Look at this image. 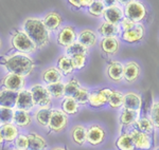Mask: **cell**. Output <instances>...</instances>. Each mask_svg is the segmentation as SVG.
Wrapping results in <instances>:
<instances>
[{
	"label": "cell",
	"instance_id": "cell-1",
	"mask_svg": "<svg viewBox=\"0 0 159 150\" xmlns=\"http://www.w3.org/2000/svg\"><path fill=\"white\" fill-rule=\"evenodd\" d=\"M0 65L6 69L7 73L16 74L22 77L29 76L36 67L35 62L29 55L18 52L2 57L0 59Z\"/></svg>",
	"mask_w": 159,
	"mask_h": 150
},
{
	"label": "cell",
	"instance_id": "cell-2",
	"mask_svg": "<svg viewBox=\"0 0 159 150\" xmlns=\"http://www.w3.org/2000/svg\"><path fill=\"white\" fill-rule=\"evenodd\" d=\"M22 31L29 36L38 50H42L50 44V33L46 29L43 19L28 17L22 22Z\"/></svg>",
	"mask_w": 159,
	"mask_h": 150
},
{
	"label": "cell",
	"instance_id": "cell-3",
	"mask_svg": "<svg viewBox=\"0 0 159 150\" xmlns=\"http://www.w3.org/2000/svg\"><path fill=\"white\" fill-rule=\"evenodd\" d=\"M11 45L16 52L22 54H34L38 50L34 42L22 31H14L11 35Z\"/></svg>",
	"mask_w": 159,
	"mask_h": 150
},
{
	"label": "cell",
	"instance_id": "cell-4",
	"mask_svg": "<svg viewBox=\"0 0 159 150\" xmlns=\"http://www.w3.org/2000/svg\"><path fill=\"white\" fill-rule=\"evenodd\" d=\"M30 92L32 94V98L35 107L40 108H51L52 105V96L46 86L42 84H35L30 88Z\"/></svg>",
	"mask_w": 159,
	"mask_h": 150
},
{
	"label": "cell",
	"instance_id": "cell-5",
	"mask_svg": "<svg viewBox=\"0 0 159 150\" xmlns=\"http://www.w3.org/2000/svg\"><path fill=\"white\" fill-rule=\"evenodd\" d=\"M124 17L138 24L147 17V6L139 1H129L124 6Z\"/></svg>",
	"mask_w": 159,
	"mask_h": 150
},
{
	"label": "cell",
	"instance_id": "cell-6",
	"mask_svg": "<svg viewBox=\"0 0 159 150\" xmlns=\"http://www.w3.org/2000/svg\"><path fill=\"white\" fill-rule=\"evenodd\" d=\"M69 124V118L67 114H65L61 109H53L51 113V118L48 130L53 133H61L67 129Z\"/></svg>",
	"mask_w": 159,
	"mask_h": 150
},
{
	"label": "cell",
	"instance_id": "cell-7",
	"mask_svg": "<svg viewBox=\"0 0 159 150\" xmlns=\"http://www.w3.org/2000/svg\"><path fill=\"white\" fill-rule=\"evenodd\" d=\"M112 89L102 88L98 90H93L89 93L88 105L91 108H103L108 104V100L111 95Z\"/></svg>",
	"mask_w": 159,
	"mask_h": 150
},
{
	"label": "cell",
	"instance_id": "cell-8",
	"mask_svg": "<svg viewBox=\"0 0 159 150\" xmlns=\"http://www.w3.org/2000/svg\"><path fill=\"white\" fill-rule=\"evenodd\" d=\"M25 84H27L25 77L12 74V73H7L0 80V86L2 88L6 90L14 91V92H19L20 90L25 89Z\"/></svg>",
	"mask_w": 159,
	"mask_h": 150
},
{
	"label": "cell",
	"instance_id": "cell-9",
	"mask_svg": "<svg viewBox=\"0 0 159 150\" xmlns=\"http://www.w3.org/2000/svg\"><path fill=\"white\" fill-rule=\"evenodd\" d=\"M106 131L99 124H91L87 127L86 142L91 146H99L105 141Z\"/></svg>",
	"mask_w": 159,
	"mask_h": 150
},
{
	"label": "cell",
	"instance_id": "cell-10",
	"mask_svg": "<svg viewBox=\"0 0 159 150\" xmlns=\"http://www.w3.org/2000/svg\"><path fill=\"white\" fill-rule=\"evenodd\" d=\"M76 35L78 34H76L75 28L73 25H64V27L61 28L57 35H56L57 45L66 49L67 47L76 41Z\"/></svg>",
	"mask_w": 159,
	"mask_h": 150
},
{
	"label": "cell",
	"instance_id": "cell-11",
	"mask_svg": "<svg viewBox=\"0 0 159 150\" xmlns=\"http://www.w3.org/2000/svg\"><path fill=\"white\" fill-rule=\"evenodd\" d=\"M130 138L133 139V143L135 145V148L137 150H148L153 146V139L151 135L147 133H143L135 128L129 130Z\"/></svg>",
	"mask_w": 159,
	"mask_h": 150
},
{
	"label": "cell",
	"instance_id": "cell-12",
	"mask_svg": "<svg viewBox=\"0 0 159 150\" xmlns=\"http://www.w3.org/2000/svg\"><path fill=\"white\" fill-rule=\"evenodd\" d=\"M34 101L32 98V94L30 92V89H22L17 93V100L15 109L17 110H24L31 112L34 109Z\"/></svg>",
	"mask_w": 159,
	"mask_h": 150
},
{
	"label": "cell",
	"instance_id": "cell-13",
	"mask_svg": "<svg viewBox=\"0 0 159 150\" xmlns=\"http://www.w3.org/2000/svg\"><path fill=\"white\" fill-rule=\"evenodd\" d=\"M103 18L105 22L111 24H119L120 21L124 18V11L121 6H116V4L106 6L103 13Z\"/></svg>",
	"mask_w": 159,
	"mask_h": 150
},
{
	"label": "cell",
	"instance_id": "cell-14",
	"mask_svg": "<svg viewBox=\"0 0 159 150\" xmlns=\"http://www.w3.org/2000/svg\"><path fill=\"white\" fill-rule=\"evenodd\" d=\"M43 22L49 33L56 32L60 31V29L61 28L63 17H61V15L58 12L51 11L45 15V17L43 18Z\"/></svg>",
	"mask_w": 159,
	"mask_h": 150
},
{
	"label": "cell",
	"instance_id": "cell-15",
	"mask_svg": "<svg viewBox=\"0 0 159 150\" xmlns=\"http://www.w3.org/2000/svg\"><path fill=\"white\" fill-rule=\"evenodd\" d=\"M145 34V29L141 24H136L132 30L126 32H122L120 34L121 39L123 41L127 42V44H136L142 40V38L144 37Z\"/></svg>",
	"mask_w": 159,
	"mask_h": 150
},
{
	"label": "cell",
	"instance_id": "cell-16",
	"mask_svg": "<svg viewBox=\"0 0 159 150\" xmlns=\"http://www.w3.org/2000/svg\"><path fill=\"white\" fill-rule=\"evenodd\" d=\"M76 41L89 50L98 42V34L91 29H82L76 35Z\"/></svg>",
	"mask_w": 159,
	"mask_h": 150
},
{
	"label": "cell",
	"instance_id": "cell-17",
	"mask_svg": "<svg viewBox=\"0 0 159 150\" xmlns=\"http://www.w3.org/2000/svg\"><path fill=\"white\" fill-rule=\"evenodd\" d=\"M141 68L136 62H129L123 65V79L126 83H134L139 78Z\"/></svg>",
	"mask_w": 159,
	"mask_h": 150
},
{
	"label": "cell",
	"instance_id": "cell-18",
	"mask_svg": "<svg viewBox=\"0 0 159 150\" xmlns=\"http://www.w3.org/2000/svg\"><path fill=\"white\" fill-rule=\"evenodd\" d=\"M100 48L106 56H114L119 52L120 42L117 37H105L100 41Z\"/></svg>",
	"mask_w": 159,
	"mask_h": 150
},
{
	"label": "cell",
	"instance_id": "cell-19",
	"mask_svg": "<svg viewBox=\"0 0 159 150\" xmlns=\"http://www.w3.org/2000/svg\"><path fill=\"white\" fill-rule=\"evenodd\" d=\"M141 107H142V98L138 93L136 92H127L124 94V100H123V109L133 110L140 112Z\"/></svg>",
	"mask_w": 159,
	"mask_h": 150
},
{
	"label": "cell",
	"instance_id": "cell-20",
	"mask_svg": "<svg viewBox=\"0 0 159 150\" xmlns=\"http://www.w3.org/2000/svg\"><path fill=\"white\" fill-rule=\"evenodd\" d=\"M106 75L114 83H121L123 80V63L118 60H112L106 68Z\"/></svg>",
	"mask_w": 159,
	"mask_h": 150
},
{
	"label": "cell",
	"instance_id": "cell-21",
	"mask_svg": "<svg viewBox=\"0 0 159 150\" xmlns=\"http://www.w3.org/2000/svg\"><path fill=\"white\" fill-rule=\"evenodd\" d=\"M33 122V116L31 112L24 110H17L14 109V118H13V124L19 129H25L31 126Z\"/></svg>",
	"mask_w": 159,
	"mask_h": 150
},
{
	"label": "cell",
	"instance_id": "cell-22",
	"mask_svg": "<svg viewBox=\"0 0 159 150\" xmlns=\"http://www.w3.org/2000/svg\"><path fill=\"white\" fill-rule=\"evenodd\" d=\"M140 118V112L133 110H127V109H122L121 113L119 116V123L121 128L129 129L130 127H134L136 122Z\"/></svg>",
	"mask_w": 159,
	"mask_h": 150
},
{
	"label": "cell",
	"instance_id": "cell-23",
	"mask_svg": "<svg viewBox=\"0 0 159 150\" xmlns=\"http://www.w3.org/2000/svg\"><path fill=\"white\" fill-rule=\"evenodd\" d=\"M87 135V127L82 124H76L70 129V139L73 144L76 146H84L86 142Z\"/></svg>",
	"mask_w": 159,
	"mask_h": 150
},
{
	"label": "cell",
	"instance_id": "cell-24",
	"mask_svg": "<svg viewBox=\"0 0 159 150\" xmlns=\"http://www.w3.org/2000/svg\"><path fill=\"white\" fill-rule=\"evenodd\" d=\"M28 139H29V147L28 150H47L49 145H48L47 139L40 135L37 132H29L27 134Z\"/></svg>",
	"mask_w": 159,
	"mask_h": 150
},
{
	"label": "cell",
	"instance_id": "cell-25",
	"mask_svg": "<svg viewBox=\"0 0 159 150\" xmlns=\"http://www.w3.org/2000/svg\"><path fill=\"white\" fill-rule=\"evenodd\" d=\"M0 131L3 136V141L7 144H13L15 142V139H17V136L20 134L19 128H17L14 124H6V125L0 126Z\"/></svg>",
	"mask_w": 159,
	"mask_h": 150
},
{
	"label": "cell",
	"instance_id": "cell-26",
	"mask_svg": "<svg viewBox=\"0 0 159 150\" xmlns=\"http://www.w3.org/2000/svg\"><path fill=\"white\" fill-rule=\"evenodd\" d=\"M63 76L64 75L56 67H48L42 72V79L46 85L61 81Z\"/></svg>",
	"mask_w": 159,
	"mask_h": 150
},
{
	"label": "cell",
	"instance_id": "cell-27",
	"mask_svg": "<svg viewBox=\"0 0 159 150\" xmlns=\"http://www.w3.org/2000/svg\"><path fill=\"white\" fill-rule=\"evenodd\" d=\"M17 93L18 92L6 90V89L0 90V107L15 109V105H16V100H17Z\"/></svg>",
	"mask_w": 159,
	"mask_h": 150
},
{
	"label": "cell",
	"instance_id": "cell-28",
	"mask_svg": "<svg viewBox=\"0 0 159 150\" xmlns=\"http://www.w3.org/2000/svg\"><path fill=\"white\" fill-rule=\"evenodd\" d=\"M51 113H52V108H40L37 109L34 112V119L36 124L42 128L48 129L49 125Z\"/></svg>",
	"mask_w": 159,
	"mask_h": 150
},
{
	"label": "cell",
	"instance_id": "cell-29",
	"mask_svg": "<svg viewBox=\"0 0 159 150\" xmlns=\"http://www.w3.org/2000/svg\"><path fill=\"white\" fill-rule=\"evenodd\" d=\"M98 33L102 37H117L118 35L121 34V30H120L119 24H111L108 22H103L99 25Z\"/></svg>",
	"mask_w": 159,
	"mask_h": 150
},
{
	"label": "cell",
	"instance_id": "cell-30",
	"mask_svg": "<svg viewBox=\"0 0 159 150\" xmlns=\"http://www.w3.org/2000/svg\"><path fill=\"white\" fill-rule=\"evenodd\" d=\"M61 110L67 115H74L80 111V105L75 101L73 97L64 96L61 103Z\"/></svg>",
	"mask_w": 159,
	"mask_h": 150
},
{
	"label": "cell",
	"instance_id": "cell-31",
	"mask_svg": "<svg viewBox=\"0 0 159 150\" xmlns=\"http://www.w3.org/2000/svg\"><path fill=\"white\" fill-rule=\"evenodd\" d=\"M115 146L118 150H136L133 139L130 138L129 131L122 132L115 142Z\"/></svg>",
	"mask_w": 159,
	"mask_h": 150
},
{
	"label": "cell",
	"instance_id": "cell-32",
	"mask_svg": "<svg viewBox=\"0 0 159 150\" xmlns=\"http://www.w3.org/2000/svg\"><path fill=\"white\" fill-rule=\"evenodd\" d=\"M56 68L61 71L63 75H71L74 71L70 57L66 56V55H61L58 57L57 62H56Z\"/></svg>",
	"mask_w": 159,
	"mask_h": 150
},
{
	"label": "cell",
	"instance_id": "cell-33",
	"mask_svg": "<svg viewBox=\"0 0 159 150\" xmlns=\"http://www.w3.org/2000/svg\"><path fill=\"white\" fill-rule=\"evenodd\" d=\"M133 128L137 129V130L143 132V133H147L148 135L154 133V130H155L151 119L148 118H145V116H140Z\"/></svg>",
	"mask_w": 159,
	"mask_h": 150
},
{
	"label": "cell",
	"instance_id": "cell-34",
	"mask_svg": "<svg viewBox=\"0 0 159 150\" xmlns=\"http://www.w3.org/2000/svg\"><path fill=\"white\" fill-rule=\"evenodd\" d=\"M46 87H47L50 95L52 96V98H61L65 96V92H64L65 84H64L63 81H58V83L46 85Z\"/></svg>",
	"mask_w": 159,
	"mask_h": 150
},
{
	"label": "cell",
	"instance_id": "cell-35",
	"mask_svg": "<svg viewBox=\"0 0 159 150\" xmlns=\"http://www.w3.org/2000/svg\"><path fill=\"white\" fill-rule=\"evenodd\" d=\"M123 100H124V94L119 90H112L111 95L108 100V105L112 109H119L123 107Z\"/></svg>",
	"mask_w": 159,
	"mask_h": 150
},
{
	"label": "cell",
	"instance_id": "cell-36",
	"mask_svg": "<svg viewBox=\"0 0 159 150\" xmlns=\"http://www.w3.org/2000/svg\"><path fill=\"white\" fill-rule=\"evenodd\" d=\"M78 54H88V49L84 45H82L81 44H79L78 41L73 42L72 45H70L69 47H67L65 49V55L68 57H72L74 55Z\"/></svg>",
	"mask_w": 159,
	"mask_h": 150
},
{
	"label": "cell",
	"instance_id": "cell-37",
	"mask_svg": "<svg viewBox=\"0 0 159 150\" xmlns=\"http://www.w3.org/2000/svg\"><path fill=\"white\" fill-rule=\"evenodd\" d=\"M105 7H106V2L101 1V0H96L87 9V11H88L89 15H91L93 17H102L105 11Z\"/></svg>",
	"mask_w": 159,
	"mask_h": 150
},
{
	"label": "cell",
	"instance_id": "cell-38",
	"mask_svg": "<svg viewBox=\"0 0 159 150\" xmlns=\"http://www.w3.org/2000/svg\"><path fill=\"white\" fill-rule=\"evenodd\" d=\"M89 93H90V91H89L88 88L82 87L81 86V87L79 88V90L73 94L72 97L75 100V101L79 105H87V104H88Z\"/></svg>",
	"mask_w": 159,
	"mask_h": 150
},
{
	"label": "cell",
	"instance_id": "cell-39",
	"mask_svg": "<svg viewBox=\"0 0 159 150\" xmlns=\"http://www.w3.org/2000/svg\"><path fill=\"white\" fill-rule=\"evenodd\" d=\"M81 87V84L78 78H71L67 83H65V88H64V92H65V96H70L72 97L73 94L79 90Z\"/></svg>",
	"mask_w": 159,
	"mask_h": 150
},
{
	"label": "cell",
	"instance_id": "cell-40",
	"mask_svg": "<svg viewBox=\"0 0 159 150\" xmlns=\"http://www.w3.org/2000/svg\"><path fill=\"white\" fill-rule=\"evenodd\" d=\"M14 118V109L0 107V126L12 124Z\"/></svg>",
	"mask_w": 159,
	"mask_h": 150
},
{
	"label": "cell",
	"instance_id": "cell-41",
	"mask_svg": "<svg viewBox=\"0 0 159 150\" xmlns=\"http://www.w3.org/2000/svg\"><path fill=\"white\" fill-rule=\"evenodd\" d=\"M151 122H152L154 128L159 131V100L154 101L151 106L150 110V118Z\"/></svg>",
	"mask_w": 159,
	"mask_h": 150
},
{
	"label": "cell",
	"instance_id": "cell-42",
	"mask_svg": "<svg viewBox=\"0 0 159 150\" xmlns=\"http://www.w3.org/2000/svg\"><path fill=\"white\" fill-rule=\"evenodd\" d=\"M71 62H72L74 70H81L85 67L87 62V55L85 54H78L74 56L70 57Z\"/></svg>",
	"mask_w": 159,
	"mask_h": 150
},
{
	"label": "cell",
	"instance_id": "cell-43",
	"mask_svg": "<svg viewBox=\"0 0 159 150\" xmlns=\"http://www.w3.org/2000/svg\"><path fill=\"white\" fill-rule=\"evenodd\" d=\"M13 144H14L15 149L28 150V147H29V139H28V135L27 134H19Z\"/></svg>",
	"mask_w": 159,
	"mask_h": 150
},
{
	"label": "cell",
	"instance_id": "cell-44",
	"mask_svg": "<svg viewBox=\"0 0 159 150\" xmlns=\"http://www.w3.org/2000/svg\"><path fill=\"white\" fill-rule=\"evenodd\" d=\"M136 25V24H134L133 21H130L129 19H127L126 17H124L119 24V27H120V30H121V33L122 32H126V31H129L132 30Z\"/></svg>",
	"mask_w": 159,
	"mask_h": 150
},
{
	"label": "cell",
	"instance_id": "cell-45",
	"mask_svg": "<svg viewBox=\"0 0 159 150\" xmlns=\"http://www.w3.org/2000/svg\"><path fill=\"white\" fill-rule=\"evenodd\" d=\"M69 4H71V6L74 7V9L79 10V9H82L81 6V0H78V1H75V0H69Z\"/></svg>",
	"mask_w": 159,
	"mask_h": 150
},
{
	"label": "cell",
	"instance_id": "cell-46",
	"mask_svg": "<svg viewBox=\"0 0 159 150\" xmlns=\"http://www.w3.org/2000/svg\"><path fill=\"white\" fill-rule=\"evenodd\" d=\"M92 2H93V0H85V1H84V0H81V6L88 9V7L92 4Z\"/></svg>",
	"mask_w": 159,
	"mask_h": 150
},
{
	"label": "cell",
	"instance_id": "cell-47",
	"mask_svg": "<svg viewBox=\"0 0 159 150\" xmlns=\"http://www.w3.org/2000/svg\"><path fill=\"white\" fill-rule=\"evenodd\" d=\"M50 150H68V148L65 146H55V147H52Z\"/></svg>",
	"mask_w": 159,
	"mask_h": 150
},
{
	"label": "cell",
	"instance_id": "cell-48",
	"mask_svg": "<svg viewBox=\"0 0 159 150\" xmlns=\"http://www.w3.org/2000/svg\"><path fill=\"white\" fill-rule=\"evenodd\" d=\"M3 143H4L3 136H2V133H1V131H0V148L2 147V145H3Z\"/></svg>",
	"mask_w": 159,
	"mask_h": 150
},
{
	"label": "cell",
	"instance_id": "cell-49",
	"mask_svg": "<svg viewBox=\"0 0 159 150\" xmlns=\"http://www.w3.org/2000/svg\"><path fill=\"white\" fill-rule=\"evenodd\" d=\"M1 47H2V40H1V38H0V49H1Z\"/></svg>",
	"mask_w": 159,
	"mask_h": 150
},
{
	"label": "cell",
	"instance_id": "cell-50",
	"mask_svg": "<svg viewBox=\"0 0 159 150\" xmlns=\"http://www.w3.org/2000/svg\"><path fill=\"white\" fill-rule=\"evenodd\" d=\"M156 150H159V147H158V148H157V149H156Z\"/></svg>",
	"mask_w": 159,
	"mask_h": 150
},
{
	"label": "cell",
	"instance_id": "cell-51",
	"mask_svg": "<svg viewBox=\"0 0 159 150\" xmlns=\"http://www.w3.org/2000/svg\"><path fill=\"white\" fill-rule=\"evenodd\" d=\"M14 150H18V149H14Z\"/></svg>",
	"mask_w": 159,
	"mask_h": 150
}]
</instances>
